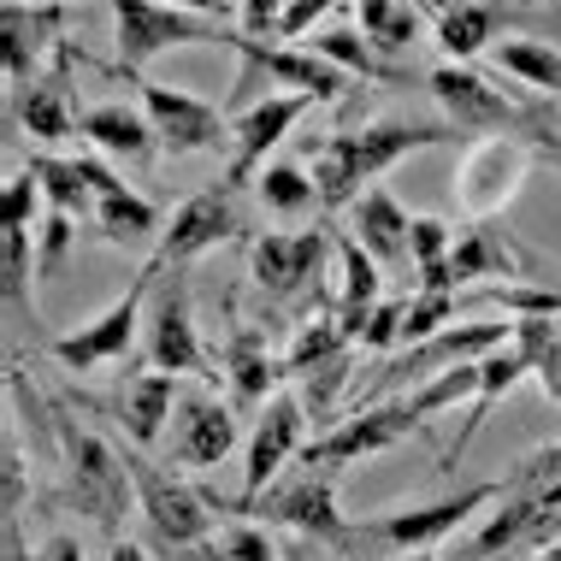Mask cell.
Listing matches in <instances>:
<instances>
[{
    "label": "cell",
    "mask_w": 561,
    "mask_h": 561,
    "mask_svg": "<svg viewBox=\"0 0 561 561\" xmlns=\"http://www.w3.org/2000/svg\"><path fill=\"white\" fill-rule=\"evenodd\" d=\"M455 249V231L437 214H414V231H408V254H414V272H437Z\"/></svg>",
    "instance_id": "44"
},
{
    "label": "cell",
    "mask_w": 561,
    "mask_h": 561,
    "mask_svg": "<svg viewBox=\"0 0 561 561\" xmlns=\"http://www.w3.org/2000/svg\"><path fill=\"white\" fill-rule=\"evenodd\" d=\"M78 136L95 148V154H113V160H130V165L154 160V148H160L148 113L142 107H125V101H101V107H89Z\"/></svg>",
    "instance_id": "26"
},
{
    "label": "cell",
    "mask_w": 561,
    "mask_h": 561,
    "mask_svg": "<svg viewBox=\"0 0 561 561\" xmlns=\"http://www.w3.org/2000/svg\"><path fill=\"white\" fill-rule=\"evenodd\" d=\"M71 237H78V219H66V214H48V231H42V254H36V272H42V278H54V272L66 266V254H71Z\"/></svg>",
    "instance_id": "48"
},
{
    "label": "cell",
    "mask_w": 561,
    "mask_h": 561,
    "mask_svg": "<svg viewBox=\"0 0 561 561\" xmlns=\"http://www.w3.org/2000/svg\"><path fill=\"white\" fill-rule=\"evenodd\" d=\"M30 561H83V543L71 538V533H54V538L42 543V550L30 556Z\"/></svg>",
    "instance_id": "52"
},
{
    "label": "cell",
    "mask_w": 561,
    "mask_h": 561,
    "mask_svg": "<svg viewBox=\"0 0 561 561\" xmlns=\"http://www.w3.org/2000/svg\"><path fill=\"white\" fill-rule=\"evenodd\" d=\"M107 561H148V556H142V550H136V543H125V538H118V543H113V550H107Z\"/></svg>",
    "instance_id": "54"
},
{
    "label": "cell",
    "mask_w": 561,
    "mask_h": 561,
    "mask_svg": "<svg viewBox=\"0 0 561 561\" xmlns=\"http://www.w3.org/2000/svg\"><path fill=\"white\" fill-rule=\"evenodd\" d=\"M479 278H520V254H514V242L508 231L496 219H473L461 237H455V249H449V261L437 266V272H420V290H449V296H461L467 284H479Z\"/></svg>",
    "instance_id": "20"
},
{
    "label": "cell",
    "mask_w": 561,
    "mask_h": 561,
    "mask_svg": "<svg viewBox=\"0 0 561 561\" xmlns=\"http://www.w3.org/2000/svg\"><path fill=\"white\" fill-rule=\"evenodd\" d=\"M301 432H308V402L290 397V390H278L261 420H254V437H249V467H242V496L237 503H225V514H249L254 496L266 491V484H278L284 473H290V461L308 444H301Z\"/></svg>",
    "instance_id": "13"
},
{
    "label": "cell",
    "mask_w": 561,
    "mask_h": 561,
    "mask_svg": "<svg viewBox=\"0 0 561 561\" xmlns=\"http://www.w3.org/2000/svg\"><path fill=\"white\" fill-rule=\"evenodd\" d=\"M455 308H503L514 320H561V290H543V284H479L473 296H455Z\"/></svg>",
    "instance_id": "35"
},
{
    "label": "cell",
    "mask_w": 561,
    "mask_h": 561,
    "mask_svg": "<svg viewBox=\"0 0 561 561\" xmlns=\"http://www.w3.org/2000/svg\"><path fill=\"white\" fill-rule=\"evenodd\" d=\"M408 561H437V556H432V550H420V556H408Z\"/></svg>",
    "instance_id": "57"
},
{
    "label": "cell",
    "mask_w": 561,
    "mask_h": 561,
    "mask_svg": "<svg viewBox=\"0 0 561 561\" xmlns=\"http://www.w3.org/2000/svg\"><path fill=\"white\" fill-rule=\"evenodd\" d=\"M30 172H36L42 195H48V214H66V219H95V184L83 172V154L78 160H59V154H30Z\"/></svg>",
    "instance_id": "30"
},
{
    "label": "cell",
    "mask_w": 561,
    "mask_h": 561,
    "mask_svg": "<svg viewBox=\"0 0 561 561\" xmlns=\"http://www.w3.org/2000/svg\"><path fill=\"white\" fill-rule=\"evenodd\" d=\"M348 231H355V242L360 249L373 254L378 266H414V254H408V231H414V219L402 214V202L390 190H367L355 202V225H348Z\"/></svg>",
    "instance_id": "27"
},
{
    "label": "cell",
    "mask_w": 561,
    "mask_h": 561,
    "mask_svg": "<svg viewBox=\"0 0 561 561\" xmlns=\"http://www.w3.org/2000/svg\"><path fill=\"white\" fill-rule=\"evenodd\" d=\"M520 378H533V373H526V360H520V348H514V343L491 348V355L479 360V397H473V414H467L461 437H455V444L444 449V467H455V461H461V449H467V444H473V437H479V426H484V420H491V408L503 402L508 390L520 385Z\"/></svg>",
    "instance_id": "29"
},
{
    "label": "cell",
    "mask_w": 561,
    "mask_h": 561,
    "mask_svg": "<svg viewBox=\"0 0 561 561\" xmlns=\"http://www.w3.org/2000/svg\"><path fill=\"white\" fill-rule=\"evenodd\" d=\"M242 237V214H237V190H195L184 207L172 214V225L160 231L154 242V266H190L195 254H207V249H219V242H231Z\"/></svg>",
    "instance_id": "19"
},
{
    "label": "cell",
    "mask_w": 561,
    "mask_h": 561,
    "mask_svg": "<svg viewBox=\"0 0 561 561\" xmlns=\"http://www.w3.org/2000/svg\"><path fill=\"white\" fill-rule=\"evenodd\" d=\"M136 89H142V113H148V125H154L160 148H165L172 160L237 148L231 118H225L214 101L190 95V89H172V83H154V78H136Z\"/></svg>",
    "instance_id": "11"
},
{
    "label": "cell",
    "mask_w": 561,
    "mask_h": 561,
    "mask_svg": "<svg viewBox=\"0 0 561 561\" xmlns=\"http://www.w3.org/2000/svg\"><path fill=\"white\" fill-rule=\"evenodd\" d=\"M402 313H408V301H378L367 331H360V348H373V355L397 348V343H402Z\"/></svg>",
    "instance_id": "47"
},
{
    "label": "cell",
    "mask_w": 561,
    "mask_h": 561,
    "mask_svg": "<svg viewBox=\"0 0 561 561\" xmlns=\"http://www.w3.org/2000/svg\"><path fill=\"white\" fill-rule=\"evenodd\" d=\"M491 30H496V12L484 7V0H467V7H455L437 19V48L449 54V66H467L473 54L491 48Z\"/></svg>",
    "instance_id": "37"
},
{
    "label": "cell",
    "mask_w": 561,
    "mask_h": 561,
    "mask_svg": "<svg viewBox=\"0 0 561 561\" xmlns=\"http://www.w3.org/2000/svg\"><path fill=\"white\" fill-rule=\"evenodd\" d=\"M54 449H59V467H66V503L89 514V526L107 543H118V526H125L136 503L125 449H113L107 437L78 426L71 414H54Z\"/></svg>",
    "instance_id": "3"
},
{
    "label": "cell",
    "mask_w": 561,
    "mask_h": 561,
    "mask_svg": "<svg viewBox=\"0 0 561 561\" xmlns=\"http://www.w3.org/2000/svg\"><path fill=\"white\" fill-rule=\"evenodd\" d=\"M154 278H160V266L148 261L142 272L130 278V290L113 301L107 313H95L89 325L78 331H66V337H54V360L66 373H101V367H118V360L130 355V343H136V331H142V301L154 296Z\"/></svg>",
    "instance_id": "9"
},
{
    "label": "cell",
    "mask_w": 561,
    "mask_h": 561,
    "mask_svg": "<svg viewBox=\"0 0 561 561\" xmlns=\"http://www.w3.org/2000/svg\"><path fill=\"white\" fill-rule=\"evenodd\" d=\"M533 561H561V543H550V550H538Z\"/></svg>",
    "instance_id": "56"
},
{
    "label": "cell",
    "mask_w": 561,
    "mask_h": 561,
    "mask_svg": "<svg viewBox=\"0 0 561 561\" xmlns=\"http://www.w3.org/2000/svg\"><path fill=\"white\" fill-rule=\"evenodd\" d=\"M165 272V266H160ZM142 360L154 373H190V378H207V385H219L225 367L214 355H207L202 331H195V313H190V290L184 278H154V296H148V320H142Z\"/></svg>",
    "instance_id": "7"
},
{
    "label": "cell",
    "mask_w": 561,
    "mask_h": 561,
    "mask_svg": "<svg viewBox=\"0 0 561 561\" xmlns=\"http://www.w3.org/2000/svg\"><path fill=\"white\" fill-rule=\"evenodd\" d=\"M550 543H561V444L533 449L508 467L496 514L455 561H533Z\"/></svg>",
    "instance_id": "1"
},
{
    "label": "cell",
    "mask_w": 561,
    "mask_h": 561,
    "mask_svg": "<svg viewBox=\"0 0 561 561\" xmlns=\"http://www.w3.org/2000/svg\"><path fill=\"white\" fill-rule=\"evenodd\" d=\"M337 249L325 231H266L249 242V272L272 301H296L320 284L325 254Z\"/></svg>",
    "instance_id": "18"
},
{
    "label": "cell",
    "mask_w": 561,
    "mask_h": 561,
    "mask_svg": "<svg viewBox=\"0 0 561 561\" xmlns=\"http://www.w3.org/2000/svg\"><path fill=\"white\" fill-rule=\"evenodd\" d=\"M284 7H290V0H284Z\"/></svg>",
    "instance_id": "59"
},
{
    "label": "cell",
    "mask_w": 561,
    "mask_h": 561,
    "mask_svg": "<svg viewBox=\"0 0 561 561\" xmlns=\"http://www.w3.org/2000/svg\"><path fill=\"white\" fill-rule=\"evenodd\" d=\"M254 195H261V207L278 219H301V214L320 207V184H313L301 165H266V172L254 178Z\"/></svg>",
    "instance_id": "39"
},
{
    "label": "cell",
    "mask_w": 561,
    "mask_h": 561,
    "mask_svg": "<svg viewBox=\"0 0 561 561\" xmlns=\"http://www.w3.org/2000/svg\"><path fill=\"white\" fill-rule=\"evenodd\" d=\"M165 449H172V467H219L237 449V408L219 397H178Z\"/></svg>",
    "instance_id": "22"
},
{
    "label": "cell",
    "mask_w": 561,
    "mask_h": 561,
    "mask_svg": "<svg viewBox=\"0 0 561 561\" xmlns=\"http://www.w3.org/2000/svg\"><path fill=\"white\" fill-rule=\"evenodd\" d=\"M308 54H320L325 66H337L348 71V78H390V66L378 59V48L360 30H343V24H331V30H313L308 36Z\"/></svg>",
    "instance_id": "36"
},
{
    "label": "cell",
    "mask_w": 561,
    "mask_h": 561,
    "mask_svg": "<svg viewBox=\"0 0 561 561\" xmlns=\"http://www.w3.org/2000/svg\"><path fill=\"white\" fill-rule=\"evenodd\" d=\"M533 172V142L520 136H479L467 142L461 165H455V202L467 219H496L508 207V195Z\"/></svg>",
    "instance_id": "12"
},
{
    "label": "cell",
    "mask_w": 561,
    "mask_h": 561,
    "mask_svg": "<svg viewBox=\"0 0 561 561\" xmlns=\"http://www.w3.org/2000/svg\"><path fill=\"white\" fill-rule=\"evenodd\" d=\"M178 561H278V550H272V538L261 533V526L237 520V526H219L214 538H202Z\"/></svg>",
    "instance_id": "41"
},
{
    "label": "cell",
    "mask_w": 561,
    "mask_h": 561,
    "mask_svg": "<svg viewBox=\"0 0 561 561\" xmlns=\"http://www.w3.org/2000/svg\"><path fill=\"white\" fill-rule=\"evenodd\" d=\"M503 337H514V325H491V320H473V325H449L426 343H408V355H390L378 367V390H414L426 378L461 367V360H484L491 348H503Z\"/></svg>",
    "instance_id": "15"
},
{
    "label": "cell",
    "mask_w": 561,
    "mask_h": 561,
    "mask_svg": "<svg viewBox=\"0 0 561 561\" xmlns=\"http://www.w3.org/2000/svg\"><path fill=\"white\" fill-rule=\"evenodd\" d=\"M473 397H479V360H461V367H449V373H437V378H426V385L408 390V402H414L420 420L444 414V408H455V402L473 408Z\"/></svg>",
    "instance_id": "42"
},
{
    "label": "cell",
    "mask_w": 561,
    "mask_h": 561,
    "mask_svg": "<svg viewBox=\"0 0 561 561\" xmlns=\"http://www.w3.org/2000/svg\"><path fill=\"white\" fill-rule=\"evenodd\" d=\"M432 101L444 107V125L455 130H496V136H526L533 130V107H514L491 78H479L473 66H437L432 78Z\"/></svg>",
    "instance_id": "14"
},
{
    "label": "cell",
    "mask_w": 561,
    "mask_h": 561,
    "mask_svg": "<svg viewBox=\"0 0 561 561\" xmlns=\"http://www.w3.org/2000/svg\"><path fill=\"white\" fill-rule=\"evenodd\" d=\"M331 7H337V0H290V7H284V19H278V42L313 36V24H320Z\"/></svg>",
    "instance_id": "49"
},
{
    "label": "cell",
    "mask_w": 561,
    "mask_h": 561,
    "mask_svg": "<svg viewBox=\"0 0 561 561\" xmlns=\"http://www.w3.org/2000/svg\"><path fill=\"white\" fill-rule=\"evenodd\" d=\"M0 296H7V337L19 343V331L36 325V301H30V231H0Z\"/></svg>",
    "instance_id": "32"
},
{
    "label": "cell",
    "mask_w": 561,
    "mask_h": 561,
    "mask_svg": "<svg viewBox=\"0 0 561 561\" xmlns=\"http://www.w3.org/2000/svg\"><path fill=\"white\" fill-rule=\"evenodd\" d=\"M337 266H343V290L331 301V313H337V325L348 331V343H360V331H367L373 308H378V261L355 242V231L337 237Z\"/></svg>",
    "instance_id": "28"
},
{
    "label": "cell",
    "mask_w": 561,
    "mask_h": 561,
    "mask_svg": "<svg viewBox=\"0 0 561 561\" xmlns=\"http://www.w3.org/2000/svg\"><path fill=\"white\" fill-rule=\"evenodd\" d=\"M59 30H66L59 0H30V7L24 0H7L0 36H7V83H12V95L36 83V66H42V54L59 42Z\"/></svg>",
    "instance_id": "24"
},
{
    "label": "cell",
    "mask_w": 561,
    "mask_h": 561,
    "mask_svg": "<svg viewBox=\"0 0 561 561\" xmlns=\"http://www.w3.org/2000/svg\"><path fill=\"white\" fill-rule=\"evenodd\" d=\"M71 402L89 408V414H107L130 437V449H154L165 437V420L178 414V385H172V373H136V378H118L101 397H89V390L78 397L71 390Z\"/></svg>",
    "instance_id": "16"
},
{
    "label": "cell",
    "mask_w": 561,
    "mask_h": 561,
    "mask_svg": "<svg viewBox=\"0 0 561 561\" xmlns=\"http://www.w3.org/2000/svg\"><path fill=\"white\" fill-rule=\"evenodd\" d=\"M237 54H242V78L237 89H254V83H284L296 89V95L320 101V107H343L348 89H355L360 78H348V71L325 66L320 54H296V48H266L261 36H237Z\"/></svg>",
    "instance_id": "17"
},
{
    "label": "cell",
    "mask_w": 561,
    "mask_h": 561,
    "mask_svg": "<svg viewBox=\"0 0 561 561\" xmlns=\"http://www.w3.org/2000/svg\"><path fill=\"white\" fill-rule=\"evenodd\" d=\"M455 125L444 118H378L360 130H337L313 142V184H320V207H355L360 184H373L378 172H390L408 154L449 142Z\"/></svg>",
    "instance_id": "2"
},
{
    "label": "cell",
    "mask_w": 561,
    "mask_h": 561,
    "mask_svg": "<svg viewBox=\"0 0 561 561\" xmlns=\"http://www.w3.org/2000/svg\"><path fill=\"white\" fill-rule=\"evenodd\" d=\"M496 66L508 71V78H520L526 89H538V95L561 101V48H550V42H496Z\"/></svg>",
    "instance_id": "34"
},
{
    "label": "cell",
    "mask_w": 561,
    "mask_h": 561,
    "mask_svg": "<svg viewBox=\"0 0 561 561\" xmlns=\"http://www.w3.org/2000/svg\"><path fill=\"white\" fill-rule=\"evenodd\" d=\"M420 7H432L437 19H444V12H455V7H467V0H420Z\"/></svg>",
    "instance_id": "55"
},
{
    "label": "cell",
    "mask_w": 561,
    "mask_h": 561,
    "mask_svg": "<svg viewBox=\"0 0 561 561\" xmlns=\"http://www.w3.org/2000/svg\"><path fill=\"white\" fill-rule=\"evenodd\" d=\"M496 496H503V479H484V484H467V491L455 496H437V503H414V508H385V514H367V538L378 543V550H432V543L455 538V526L467 520V514L491 508Z\"/></svg>",
    "instance_id": "10"
},
{
    "label": "cell",
    "mask_w": 561,
    "mask_h": 561,
    "mask_svg": "<svg viewBox=\"0 0 561 561\" xmlns=\"http://www.w3.org/2000/svg\"><path fill=\"white\" fill-rule=\"evenodd\" d=\"M219 367H225V385H231V408H237V414H261V408L278 397L284 360L266 348V331H261V325L237 320L231 337H225Z\"/></svg>",
    "instance_id": "23"
},
{
    "label": "cell",
    "mask_w": 561,
    "mask_h": 561,
    "mask_svg": "<svg viewBox=\"0 0 561 561\" xmlns=\"http://www.w3.org/2000/svg\"><path fill=\"white\" fill-rule=\"evenodd\" d=\"M0 479H7V520H24V455H19V444H7Z\"/></svg>",
    "instance_id": "51"
},
{
    "label": "cell",
    "mask_w": 561,
    "mask_h": 561,
    "mask_svg": "<svg viewBox=\"0 0 561 561\" xmlns=\"http://www.w3.org/2000/svg\"><path fill=\"white\" fill-rule=\"evenodd\" d=\"M526 136H533V148H538L543 160L561 165V118L550 107H533V130H526Z\"/></svg>",
    "instance_id": "50"
},
{
    "label": "cell",
    "mask_w": 561,
    "mask_h": 561,
    "mask_svg": "<svg viewBox=\"0 0 561 561\" xmlns=\"http://www.w3.org/2000/svg\"><path fill=\"white\" fill-rule=\"evenodd\" d=\"M66 71H71V48H59L48 78H36L30 89H19V95H12V125H24L36 142H59V136H71V130L83 125V113L71 107Z\"/></svg>",
    "instance_id": "25"
},
{
    "label": "cell",
    "mask_w": 561,
    "mask_h": 561,
    "mask_svg": "<svg viewBox=\"0 0 561 561\" xmlns=\"http://www.w3.org/2000/svg\"><path fill=\"white\" fill-rule=\"evenodd\" d=\"M95 231L125 249V242H142V237L160 231V207L148 202V195H136L130 184H113V190L95 195Z\"/></svg>",
    "instance_id": "31"
},
{
    "label": "cell",
    "mask_w": 561,
    "mask_h": 561,
    "mask_svg": "<svg viewBox=\"0 0 561 561\" xmlns=\"http://www.w3.org/2000/svg\"><path fill=\"white\" fill-rule=\"evenodd\" d=\"M249 514H261L266 526H290V533L313 538L320 550H337V556H360V561L385 556L367 538V526H348L337 514V467H296L278 484H266Z\"/></svg>",
    "instance_id": "4"
},
{
    "label": "cell",
    "mask_w": 561,
    "mask_h": 561,
    "mask_svg": "<svg viewBox=\"0 0 561 561\" xmlns=\"http://www.w3.org/2000/svg\"><path fill=\"white\" fill-rule=\"evenodd\" d=\"M355 7H360V36H367L378 54L414 48V36H420L414 0H355Z\"/></svg>",
    "instance_id": "38"
},
{
    "label": "cell",
    "mask_w": 561,
    "mask_h": 561,
    "mask_svg": "<svg viewBox=\"0 0 561 561\" xmlns=\"http://www.w3.org/2000/svg\"><path fill=\"white\" fill-rule=\"evenodd\" d=\"M343 348H355V343H348V331L337 325V313H320V320H308L296 331L290 355H284V378H308L313 367H325L331 355H343Z\"/></svg>",
    "instance_id": "40"
},
{
    "label": "cell",
    "mask_w": 561,
    "mask_h": 561,
    "mask_svg": "<svg viewBox=\"0 0 561 561\" xmlns=\"http://www.w3.org/2000/svg\"><path fill=\"white\" fill-rule=\"evenodd\" d=\"M165 7H184V12H202V19H231L237 0H165Z\"/></svg>",
    "instance_id": "53"
},
{
    "label": "cell",
    "mask_w": 561,
    "mask_h": 561,
    "mask_svg": "<svg viewBox=\"0 0 561 561\" xmlns=\"http://www.w3.org/2000/svg\"><path fill=\"white\" fill-rule=\"evenodd\" d=\"M125 467H130V484H136V514L148 520V533H154L160 550L184 556L202 538H214L219 496H207V491H195V484H184L178 473H165V467L148 461L142 449H125Z\"/></svg>",
    "instance_id": "6"
},
{
    "label": "cell",
    "mask_w": 561,
    "mask_h": 561,
    "mask_svg": "<svg viewBox=\"0 0 561 561\" xmlns=\"http://www.w3.org/2000/svg\"><path fill=\"white\" fill-rule=\"evenodd\" d=\"M290 561H313V556H308V550H290Z\"/></svg>",
    "instance_id": "58"
},
{
    "label": "cell",
    "mask_w": 561,
    "mask_h": 561,
    "mask_svg": "<svg viewBox=\"0 0 561 561\" xmlns=\"http://www.w3.org/2000/svg\"><path fill=\"white\" fill-rule=\"evenodd\" d=\"M455 296L449 290H420V296H408V313H402V343H426L437 337V331H449L455 325Z\"/></svg>",
    "instance_id": "43"
},
{
    "label": "cell",
    "mask_w": 561,
    "mask_h": 561,
    "mask_svg": "<svg viewBox=\"0 0 561 561\" xmlns=\"http://www.w3.org/2000/svg\"><path fill=\"white\" fill-rule=\"evenodd\" d=\"M426 426H432V420H420L408 397H390V402H373V408H360V414L337 420L331 432H320L308 449L296 455V467H337V473H343V467L373 461V455L397 449L402 437H414Z\"/></svg>",
    "instance_id": "8"
},
{
    "label": "cell",
    "mask_w": 561,
    "mask_h": 561,
    "mask_svg": "<svg viewBox=\"0 0 561 561\" xmlns=\"http://www.w3.org/2000/svg\"><path fill=\"white\" fill-rule=\"evenodd\" d=\"M113 36H118V71L142 78L148 59H160L165 48H202V42H231L242 30L225 19H202V12L165 7V0H113Z\"/></svg>",
    "instance_id": "5"
},
{
    "label": "cell",
    "mask_w": 561,
    "mask_h": 561,
    "mask_svg": "<svg viewBox=\"0 0 561 561\" xmlns=\"http://www.w3.org/2000/svg\"><path fill=\"white\" fill-rule=\"evenodd\" d=\"M348 367H355V348H343V355H331L325 367H313L301 378V402H308V414H331V402H337V390L348 385Z\"/></svg>",
    "instance_id": "45"
},
{
    "label": "cell",
    "mask_w": 561,
    "mask_h": 561,
    "mask_svg": "<svg viewBox=\"0 0 561 561\" xmlns=\"http://www.w3.org/2000/svg\"><path fill=\"white\" fill-rule=\"evenodd\" d=\"M48 202L36 184V172L30 165H19V172L7 178V231H30V219H36V207Z\"/></svg>",
    "instance_id": "46"
},
{
    "label": "cell",
    "mask_w": 561,
    "mask_h": 561,
    "mask_svg": "<svg viewBox=\"0 0 561 561\" xmlns=\"http://www.w3.org/2000/svg\"><path fill=\"white\" fill-rule=\"evenodd\" d=\"M308 107H320V101H308V95H266V101H254V107H242V113L231 118L237 148H231V172H225V190L254 184V178L266 172V154L296 130V118L308 113Z\"/></svg>",
    "instance_id": "21"
},
{
    "label": "cell",
    "mask_w": 561,
    "mask_h": 561,
    "mask_svg": "<svg viewBox=\"0 0 561 561\" xmlns=\"http://www.w3.org/2000/svg\"><path fill=\"white\" fill-rule=\"evenodd\" d=\"M514 348L543 397L561 402V320H514Z\"/></svg>",
    "instance_id": "33"
}]
</instances>
